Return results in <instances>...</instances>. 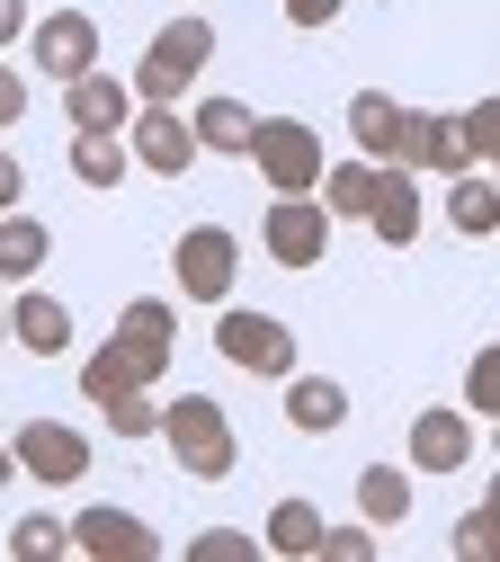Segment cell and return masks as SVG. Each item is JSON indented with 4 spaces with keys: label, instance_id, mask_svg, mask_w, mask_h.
<instances>
[{
    "label": "cell",
    "instance_id": "10",
    "mask_svg": "<svg viewBox=\"0 0 500 562\" xmlns=\"http://www.w3.org/2000/svg\"><path fill=\"white\" fill-rule=\"evenodd\" d=\"M10 464L36 473V482H81L90 473V438L63 429V419H19L10 429Z\"/></svg>",
    "mask_w": 500,
    "mask_h": 562
},
{
    "label": "cell",
    "instance_id": "28",
    "mask_svg": "<svg viewBox=\"0 0 500 562\" xmlns=\"http://www.w3.org/2000/svg\"><path fill=\"white\" fill-rule=\"evenodd\" d=\"M99 411H108V429H116V438H153V429H162V402H153V384H143V393H108Z\"/></svg>",
    "mask_w": 500,
    "mask_h": 562
},
{
    "label": "cell",
    "instance_id": "18",
    "mask_svg": "<svg viewBox=\"0 0 500 562\" xmlns=\"http://www.w3.org/2000/svg\"><path fill=\"white\" fill-rule=\"evenodd\" d=\"M10 339L27 348V358H63V348H71V313H63L45 286H27V295L10 304Z\"/></svg>",
    "mask_w": 500,
    "mask_h": 562
},
{
    "label": "cell",
    "instance_id": "6",
    "mask_svg": "<svg viewBox=\"0 0 500 562\" xmlns=\"http://www.w3.org/2000/svg\"><path fill=\"white\" fill-rule=\"evenodd\" d=\"M170 277L188 304H233V277H242V241L224 224H188L179 250H170Z\"/></svg>",
    "mask_w": 500,
    "mask_h": 562
},
{
    "label": "cell",
    "instance_id": "11",
    "mask_svg": "<svg viewBox=\"0 0 500 562\" xmlns=\"http://www.w3.org/2000/svg\"><path fill=\"white\" fill-rule=\"evenodd\" d=\"M71 553H90V562H162V536L143 527L134 509H81L71 518Z\"/></svg>",
    "mask_w": 500,
    "mask_h": 562
},
{
    "label": "cell",
    "instance_id": "19",
    "mask_svg": "<svg viewBox=\"0 0 500 562\" xmlns=\"http://www.w3.org/2000/svg\"><path fill=\"white\" fill-rule=\"evenodd\" d=\"M251 108L242 99H197V116H188V134H197V153H224V161H251Z\"/></svg>",
    "mask_w": 500,
    "mask_h": 562
},
{
    "label": "cell",
    "instance_id": "31",
    "mask_svg": "<svg viewBox=\"0 0 500 562\" xmlns=\"http://www.w3.org/2000/svg\"><path fill=\"white\" fill-rule=\"evenodd\" d=\"M465 393H474V411H482V419L500 411V348H474V375H465Z\"/></svg>",
    "mask_w": 500,
    "mask_h": 562
},
{
    "label": "cell",
    "instance_id": "8",
    "mask_svg": "<svg viewBox=\"0 0 500 562\" xmlns=\"http://www.w3.org/2000/svg\"><path fill=\"white\" fill-rule=\"evenodd\" d=\"M125 153H134V170H153V179H188L197 170V134H188L179 108H134L125 116Z\"/></svg>",
    "mask_w": 500,
    "mask_h": 562
},
{
    "label": "cell",
    "instance_id": "17",
    "mask_svg": "<svg viewBox=\"0 0 500 562\" xmlns=\"http://www.w3.org/2000/svg\"><path fill=\"white\" fill-rule=\"evenodd\" d=\"M286 429H304V438L348 429V384H331V375H286Z\"/></svg>",
    "mask_w": 500,
    "mask_h": 562
},
{
    "label": "cell",
    "instance_id": "38",
    "mask_svg": "<svg viewBox=\"0 0 500 562\" xmlns=\"http://www.w3.org/2000/svg\"><path fill=\"white\" fill-rule=\"evenodd\" d=\"M0 339H10V304H0Z\"/></svg>",
    "mask_w": 500,
    "mask_h": 562
},
{
    "label": "cell",
    "instance_id": "4",
    "mask_svg": "<svg viewBox=\"0 0 500 562\" xmlns=\"http://www.w3.org/2000/svg\"><path fill=\"white\" fill-rule=\"evenodd\" d=\"M251 161H259V179H268L277 196H313V179H322V134H313L304 116H259V125H251Z\"/></svg>",
    "mask_w": 500,
    "mask_h": 562
},
{
    "label": "cell",
    "instance_id": "23",
    "mask_svg": "<svg viewBox=\"0 0 500 562\" xmlns=\"http://www.w3.org/2000/svg\"><path fill=\"white\" fill-rule=\"evenodd\" d=\"M322 215L340 224V215H357V224H367V205H376V161H322Z\"/></svg>",
    "mask_w": 500,
    "mask_h": 562
},
{
    "label": "cell",
    "instance_id": "12",
    "mask_svg": "<svg viewBox=\"0 0 500 562\" xmlns=\"http://www.w3.org/2000/svg\"><path fill=\"white\" fill-rule=\"evenodd\" d=\"M36 72H45V81H81V72H99V19H90V10H54V19H36Z\"/></svg>",
    "mask_w": 500,
    "mask_h": 562
},
{
    "label": "cell",
    "instance_id": "13",
    "mask_svg": "<svg viewBox=\"0 0 500 562\" xmlns=\"http://www.w3.org/2000/svg\"><path fill=\"white\" fill-rule=\"evenodd\" d=\"M63 116H71V134H125L134 90L116 72H81V81H63Z\"/></svg>",
    "mask_w": 500,
    "mask_h": 562
},
{
    "label": "cell",
    "instance_id": "26",
    "mask_svg": "<svg viewBox=\"0 0 500 562\" xmlns=\"http://www.w3.org/2000/svg\"><path fill=\"white\" fill-rule=\"evenodd\" d=\"M116 330H125V339H153V348H179V313H170L162 295H134V304L116 313Z\"/></svg>",
    "mask_w": 500,
    "mask_h": 562
},
{
    "label": "cell",
    "instance_id": "27",
    "mask_svg": "<svg viewBox=\"0 0 500 562\" xmlns=\"http://www.w3.org/2000/svg\"><path fill=\"white\" fill-rule=\"evenodd\" d=\"M63 544H71V527H63V518H45V509H27V518L10 527V553H19V562H54Z\"/></svg>",
    "mask_w": 500,
    "mask_h": 562
},
{
    "label": "cell",
    "instance_id": "3",
    "mask_svg": "<svg viewBox=\"0 0 500 562\" xmlns=\"http://www.w3.org/2000/svg\"><path fill=\"white\" fill-rule=\"evenodd\" d=\"M214 358L242 367V375L286 384V375H296V330H286L277 313H233V304H214Z\"/></svg>",
    "mask_w": 500,
    "mask_h": 562
},
{
    "label": "cell",
    "instance_id": "24",
    "mask_svg": "<svg viewBox=\"0 0 500 562\" xmlns=\"http://www.w3.org/2000/svg\"><path fill=\"white\" fill-rule=\"evenodd\" d=\"M357 518H367V527H402L411 518V473L367 464V473H357Z\"/></svg>",
    "mask_w": 500,
    "mask_h": 562
},
{
    "label": "cell",
    "instance_id": "33",
    "mask_svg": "<svg viewBox=\"0 0 500 562\" xmlns=\"http://www.w3.org/2000/svg\"><path fill=\"white\" fill-rule=\"evenodd\" d=\"M348 0H286V27H331Z\"/></svg>",
    "mask_w": 500,
    "mask_h": 562
},
{
    "label": "cell",
    "instance_id": "36",
    "mask_svg": "<svg viewBox=\"0 0 500 562\" xmlns=\"http://www.w3.org/2000/svg\"><path fill=\"white\" fill-rule=\"evenodd\" d=\"M10 36H27V0H0V45Z\"/></svg>",
    "mask_w": 500,
    "mask_h": 562
},
{
    "label": "cell",
    "instance_id": "29",
    "mask_svg": "<svg viewBox=\"0 0 500 562\" xmlns=\"http://www.w3.org/2000/svg\"><path fill=\"white\" fill-rule=\"evenodd\" d=\"M251 553H259V544H251L242 527H205V536L188 544V562H251Z\"/></svg>",
    "mask_w": 500,
    "mask_h": 562
},
{
    "label": "cell",
    "instance_id": "34",
    "mask_svg": "<svg viewBox=\"0 0 500 562\" xmlns=\"http://www.w3.org/2000/svg\"><path fill=\"white\" fill-rule=\"evenodd\" d=\"M19 116H27V72L0 63V125H19Z\"/></svg>",
    "mask_w": 500,
    "mask_h": 562
},
{
    "label": "cell",
    "instance_id": "30",
    "mask_svg": "<svg viewBox=\"0 0 500 562\" xmlns=\"http://www.w3.org/2000/svg\"><path fill=\"white\" fill-rule=\"evenodd\" d=\"M313 553H322V562H367V553H376V527H322Z\"/></svg>",
    "mask_w": 500,
    "mask_h": 562
},
{
    "label": "cell",
    "instance_id": "20",
    "mask_svg": "<svg viewBox=\"0 0 500 562\" xmlns=\"http://www.w3.org/2000/svg\"><path fill=\"white\" fill-rule=\"evenodd\" d=\"M447 224H456L465 241H491V233H500V188H491V170H456V188H447Z\"/></svg>",
    "mask_w": 500,
    "mask_h": 562
},
{
    "label": "cell",
    "instance_id": "21",
    "mask_svg": "<svg viewBox=\"0 0 500 562\" xmlns=\"http://www.w3.org/2000/svg\"><path fill=\"white\" fill-rule=\"evenodd\" d=\"M45 259H54V233H45L36 215H19V205H10V215H0V277H10V286H27Z\"/></svg>",
    "mask_w": 500,
    "mask_h": 562
},
{
    "label": "cell",
    "instance_id": "9",
    "mask_svg": "<svg viewBox=\"0 0 500 562\" xmlns=\"http://www.w3.org/2000/svg\"><path fill=\"white\" fill-rule=\"evenodd\" d=\"M259 250L277 259V268H322V250H331V215L313 196H277L268 215H259Z\"/></svg>",
    "mask_w": 500,
    "mask_h": 562
},
{
    "label": "cell",
    "instance_id": "15",
    "mask_svg": "<svg viewBox=\"0 0 500 562\" xmlns=\"http://www.w3.org/2000/svg\"><path fill=\"white\" fill-rule=\"evenodd\" d=\"M411 464H420V473H465V464H474V429H465V411H447V402H438V411H420V419H411Z\"/></svg>",
    "mask_w": 500,
    "mask_h": 562
},
{
    "label": "cell",
    "instance_id": "25",
    "mask_svg": "<svg viewBox=\"0 0 500 562\" xmlns=\"http://www.w3.org/2000/svg\"><path fill=\"white\" fill-rule=\"evenodd\" d=\"M125 170H134L125 134H71V179H81V188H116Z\"/></svg>",
    "mask_w": 500,
    "mask_h": 562
},
{
    "label": "cell",
    "instance_id": "7",
    "mask_svg": "<svg viewBox=\"0 0 500 562\" xmlns=\"http://www.w3.org/2000/svg\"><path fill=\"white\" fill-rule=\"evenodd\" d=\"M170 358H179V348H153V339L108 330V339H99V358L81 367V393H90V402H108V393H143V384H162V375H170Z\"/></svg>",
    "mask_w": 500,
    "mask_h": 562
},
{
    "label": "cell",
    "instance_id": "22",
    "mask_svg": "<svg viewBox=\"0 0 500 562\" xmlns=\"http://www.w3.org/2000/svg\"><path fill=\"white\" fill-rule=\"evenodd\" d=\"M313 544H322V509H313V501H277V509H268V527H259V553L313 562Z\"/></svg>",
    "mask_w": 500,
    "mask_h": 562
},
{
    "label": "cell",
    "instance_id": "16",
    "mask_svg": "<svg viewBox=\"0 0 500 562\" xmlns=\"http://www.w3.org/2000/svg\"><path fill=\"white\" fill-rule=\"evenodd\" d=\"M348 144H357V161H402V99L357 90L348 99Z\"/></svg>",
    "mask_w": 500,
    "mask_h": 562
},
{
    "label": "cell",
    "instance_id": "1",
    "mask_svg": "<svg viewBox=\"0 0 500 562\" xmlns=\"http://www.w3.org/2000/svg\"><path fill=\"white\" fill-rule=\"evenodd\" d=\"M205 63H214V19H170L153 45H143V63H134V99L143 108H179V90H197V72H205Z\"/></svg>",
    "mask_w": 500,
    "mask_h": 562
},
{
    "label": "cell",
    "instance_id": "32",
    "mask_svg": "<svg viewBox=\"0 0 500 562\" xmlns=\"http://www.w3.org/2000/svg\"><path fill=\"white\" fill-rule=\"evenodd\" d=\"M456 553H491V501L456 518Z\"/></svg>",
    "mask_w": 500,
    "mask_h": 562
},
{
    "label": "cell",
    "instance_id": "2",
    "mask_svg": "<svg viewBox=\"0 0 500 562\" xmlns=\"http://www.w3.org/2000/svg\"><path fill=\"white\" fill-rule=\"evenodd\" d=\"M153 438H170V456H179V473L188 482H224L233 473V411L224 402H214V393H179L170 411H162V429Z\"/></svg>",
    "mask_w": 500,
    "mask_h": 562
},
{
    "label": "cell",
    "instance_id": "35",
    "mask_svg": "<svg viewBox=\"0 0 500 562\" xmlns=\"http://www.w3.org/2000/svg\"><path fill=\"white\" fill-rule=\"evenodd\" d=\"M19 188H27V170H19L10 153H0V215H10V205H19Z\"/></svg>",
    "mask_w": 500,
    "mask_h": 562
},
{
    "label": "cell",
    "instance_id": "14",
    "mask_svg": "<svg viewBox=\"0 0 500 562\" xmlns=\"http://www.w3.org/2000/svg\"><path fill=\"white\" fill-rule=\"evenodd\" d=\"M420 188H411V170H393V161H376V205H367V233L376 241H393V250H411L420 241Z\"/></svg>",
    "mask_w": 500,
    "mask_h": 562
},
{
    "label": "cell",
    "instance_id": "37",
    "mask_svg": "<svg viewBox=\"0 0 500 562\" xmlns=\"http://www.w3.org/2000/svg\"><path fill=\"white\" fill-rule=\"evenodd\" d=\"M10 473H19V464H10V447H0V491H10Z\"/></svg>",
    "mask_w": 500,
    "mask_h": 562
},
{
    "label": "cell",
    "instance_id": "5",
    "mask_svg": "<svg viewBox=\"0 0 500 562\" xmlns=\"http://www.w3.org/2000/svg\"><path fill=\"white\" fill-rule=\"evenodd\" d=\"M500 144V99H474L465 116H420V161L411 170H482Z\"/></svg>",
    "mask_w": 500,
    "mask_h": 562
}]
</instances>
